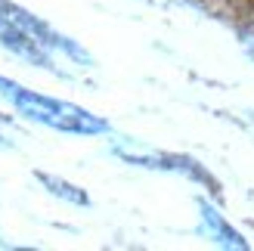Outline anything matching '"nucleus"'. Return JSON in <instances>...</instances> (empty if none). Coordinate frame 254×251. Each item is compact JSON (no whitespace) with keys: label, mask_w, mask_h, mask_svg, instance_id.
Returning a JSON list of instances; mask_svg holds the SVG:
<instances>
[{"label":"nucleus","mask_w":254,"mask_h":251,"mask_svg":"<svg viewBox=\"0 0 254 251\" xmlns=\"http://www.w3.org/2000/svg\"><path fill=\"white\" fill-rule=\"evenodd\" d=\"M0 44L6 50H12L16 56L34 62V65L53 68V71H65L62 62H84L87 65V53L71 44L68 37H62L59 31H53L47 22H41L37 16L25 12L22 6L0 0Z\"/></svg>","instance_id":"1"},{"label":"nucleus","mask_w":254,"mask_h":251,"mask_svg":"<svg viewBox=\"0 0 254 251\" xmlns=\"http://www.w3.org/2000/svg\"><path fill=\"white\" fill-rule=\"evenodd\" d=\"M0 93H3L22 115H28L31 121H41L53 130H65V133H106L109 124L103 118L90 115L87 109L65 103V99H53V96H41L34 90H25L22 84L0 78Z\"/></svg>","instance_id":"2"},{"label":"nucleus","mask_w":254,"mask_h":251,"mask_svg":"<svg viewBox=\"0 0 254 251\" xmlns=\"http://www.w3.org/2000/svg\"><path fill=\"white\" fill-rule=\"evenodd\" d=\"M118 152L133 161V165H143V168H161V171H177V174H189L201 183H214L208 177V171H201L192 158H183V155H161V152H127V149H118Z\"/></svg>","instance_id":"3"},{"label":"nucleus","mask_w":254,"mask_h":251,"mask_svg":"<svg viewBox=\"0 0 254 251\" xmlns=\"http://www.w3.org/2000/svg\"><path fill=\"white\" fill-rule=\"evenodd\" d=\"M201 220H205V230H208L220 245H226V248H245V239H242V236H239L211 205H201Z\"/></svg>","instance_id":"4"},{"label":"nucleus","mask_w":254,"mask_h":251,"mask_svg":"<svg viewBox=\"0 0 254 251\" xmlns=\"http://www.w3.org/2000/svg\"><path fill=\"white\" fill-rule=\"evenodd\" d=\"M37 180H41V183H44L53 195H59V198H68V202H74V205H90L87 192H84V189H78V186H71V183H65V180L50 177V174H37Z\"/></svg>","instance_id":"5"}]
</instances>
